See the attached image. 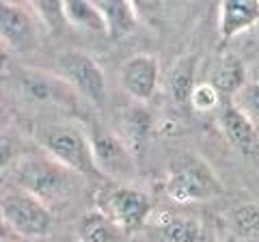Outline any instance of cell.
<instances>
[{"instance_id":"21","label":"cell","mask_w":259,"mask_h":242,"mask_svg":"<svg viewBox=\"0 0 259 242\" xmlns=\"http://www.w3.org/2000/svg\"><path fill=\"white\" fill-rule=\"evenodd\" d=\"M225 102L227 100L223 98V93L218 91L209 80H205V83H199L194 87L192 98H190V106L197 112H218Z\"/></svg>"},{"instance_id":"19","label":"cell","mask_w":259,"mask_h":242,"mask_svg":"<svg viewBox=\"0 0 259 242\" xmlns=\"http://www.w3.org/2000/svg\"><path fill=\"white\" fill-rule=\"evenodd\" d=\"M63 11H65V20H67L69 26H76L80 30L97 33V35L106 33V22H104V15L100 13L95 3L67 0V3H63Z\"/></svg>"},{"instance_id":"16","label":"cell","mask_w":259,"mask_h":242,"mask_svg":"<svg viewBox=\"0 0 259 242\" xmlns=\"http://www.w3.org/2000/svg\"><path fill=\"white\" fill-rule=\"evenodd\" d=\"M78 242H123L125 231L102 210H87L76 223Z\"/></svg>"},{"instance_id":"17","label":"cell","mask_w":259,"mask_h":242,"mask_svg":"<svg viewBox=\"0 0 259 242\" xmlns=\"http://www.w3.org/2000/svg\"><path fill=\"white\" fill-rule=\"evenodd\" d=\"M209 83L223 93L225 100H233L242 91V87L248 83L244 61H242L236 52H225L221 59H218Z\"/></svg>"},{"instance_id":"12","label":"cell","mask_w":259,"mask_h":242,"mask_svg":"<svg viewBox=\"0 0 259 242\" xmlns=\"http://www.w3.org/2000/svg\"><path fill=\"white\" fill-rule=\"evenodd\" d=\"M147 225L153 242H207L203 223L188 214L153 212Z\"/></svg>"},{"instance_id":"20","label":"cell","mask_w":259,"mask_h":242,"mask_svg":"<svg viewBox=\"0 0 259 242\" xmlns=\"http://www.w3.org/2000/svg\"><path fill=\"white\" fill-rule=\"evenodd\" d=\"M227 227L238 240H259V204L244 201L227 212Z\"/></svg>"},{"instance_id":"3","label":"cell","mask_w":259,"mask_h":242,"mask_svg":"<svg viewBox=\"0 0 259 242\" xmlns=\"http://www.w3.org/2000/svg\"><path fill=\"white\" fill-rule=\"evenodd\" d=\"M35 141L44 149V154L54 158L63 167H67L69 171L78 173L80 177H87V180L100 177V180H104L95 167L91 143H89L84 128L67 124V121L44 124L35 130Z\"/></svg>"},{"instance_id":"4","label":"cell","mask_w":259,"mask_h":242,"mask_svg":"<svg viewBox=\"0 0 259 242\" xmlns=\"http://www.w3.org/2000/svg\"><path fill=\"white\" fill-rule=\"evenodd\" d=\"M9 83L13 91L20 95L24 102L35 104V106H50V108H78L80 95L67 85V80L59 74L35 67H9Z\"/></svg>"},{"instance_id":"15","label":"cell","mask_w":259,"mask_h":242,"mask_svg":"<svg viewBox=\"0 0 259 242\" xmlns=\"http://www.w3.org/2000/svg\"><path fill=\"white\" fill-rule=\"evenodd\" d=\"M197 67H199V56L194 52H188L180 56L171 67H168L164 76V89L166 98L171 100L175 106H186L190 104L192 91L197 87Z\"/></svg>"},{"instance_id":"22","label":"cell","mask_w":259,"mask_h":242,"mask_svg":"<svg viewBox=\"0 0 259 242\" xmlns=\"http://www.w3.org/2000/svg\"><path fill=\"white\" fill-rule=\"evenodd\" d=\"M30 9L35 11L37 20L41 22L48 30H52V33H59V30H63L65 24H67L65 11H63V3H32Z\"/></svg>"},{"instance_id":"11","label":"cell","mask_w":259,"mask_h":242,"mask_svg":"<svg viewBox=\"0 0 259 242\" xmlns=\"http://www.w3.org/2000/svg\"><path fill=\"white\" fill-rule=\"evenodd\" d=\"M162 78L160 61L153 54H134L119 67V85L136 104H147L158 93Z\"/></svg>"},{"instance_id":"5","label":"cell","mask_w":259,"mask_h":242,"mask_svg":"<svg viewBox=\"0 0 259 242\" xmlns=\"http://www.w3.org/2000/svg\"><path fill=\"white\" fill-rule=\"evenodd\" d=\"M84 130L100 175L106 182L132 184L136 177V156L127 147V143L117 132L108 130L106 126L93 119L84 121Z\"/></svg>"},{"instance_id":"13","label":"cell","mask_w":259,"mask_h":242,"mask_svg":"<svg viewBox=\"0 0 259 242\" xmlns=\"http://www.w3.org/2000/svg\"><path fill=\"white\" fill-rule=\"evenodd\" d=\"M259 24V0H225L218 5V35L221 44Z\"/></svg>"},{"instance_id":"18","label":"cell","mask_w":259,"mask_h":242,"mask_svg":"<svg viewBox=\"0 0 259 242\" xmlns=\"http://www.w3.org/2000/svg\"><path fill=\"white\" fill-rule=\"evenodd\" d=\"M100 13L104 15L106 22V35L110 39H123L130 33H134V28L139 26V13L132 3H121V0H100L95 3Z\"/></svg>"},{"instance_id":"7","label":"cell","mask_w":259,"mask_h":242,"mask_svg":"<svg viewBox=\"0 0 259 242\" xmlns=\"http://www.w3.org/2000/svg\"><path fill=\"white\" fill-rule=\"evenodd\" d=\"M95 208L110 216L125 233L139 231L149 223L153 210L151 199L145 190L136 188L134 184L106 182L97 190Z\"/></svg>"},{"instance_id":"8","label":"cell","mask_w":259,"mask_h":242,"mask_svg":"<svg viewBox=\"0 0 259 242\" xmlns=\"http://www.w3.org/2000/svg\"><path fill=\"white\" fill-rule=\"evenodd\" d=\"M59 76L67 80L80 98L95 106H104L108 98V83L102 65L84 50H65L56 59Z\"/></svg>"},{"instance_id":"9","label":"cell","mask_w":259,"mask_h":242,"mask_svg":"<svg viewBox=\"0 0 259 242\" xmlns=\"http://www.w3.org/2000/svg\"><path fill=\"white\" fill-rule=\"evenodd\" d=\"M39 22L30 7L18 3L0 5V37L5 50L13 54H28L39 44Z\"/></svg>"},{"instance_id":"14","label":"cell","mask_w":259,"mask_h":242,"mask_svg":"<svg viewBox=\"0 0 259 242\" xmlns=\"http://www.w3.org/2000/svg\"><path fill=\"white\" fill-rule=\"evenodd\" d=\"M117 124H119V136L127 143V147L134 151V156L139 158L145 147L149 143V136L153 130V117L149 108L145 104H127L119 110L117 115Z\"/></svg>"},{"instance_id":"1","label":"cell","mask_w":259,"mask_h":242,"mask_svg":"<svg viewBox=\"0 0 259 242\" xmlns=\"http://www.w3.org/2000/svg\"><path fill=\"white\" fill-rule=\"evenodd\" d=\"M9 184L26 190L50 208L65 204L76 195L80 175L48 154H24L15 158L9 167Z\"/></svg>"},{"instance_id":"2","label":"cell","mask_w":259,"mask_h":242,"mask_svg":"<svg viewBox=\"0 0 259 242\" xmlns=\"http://www.w3.org/2000/svg\"><path fill=\"white\" fill-rule=\"evenodd\" d=\"M162 186L168 199L182 206L203 204L225 195L218 173L197 151H180L168 160Z\"/></svg>"},{"instance_id":"10","label":"cell","mask_w":259,"mask_h":242,"mask_svg":"<svg viewBox=\"0 0 259 242\" xmlns=\"http://www.w3.org/2000/svg\"><path fill=\"white\" fill-rule=\"evenodd\" d=\"M218 130L225 136L233 151H238L242 158L259 165V130L255 121L233 100H227L221 110L216 112Z\"/></svg>"},{"instance_id":"23","label":"cell","mask_w":259,"mask_h":242,"mask_svg":"<svg viewBox=\"0 0 259 242\" xmlns=\"http://www.w3.org/2000/svg\"><path fill=\"white\" fill-rule=\"evenodd\" d=\"M233 102L246 112L250 119H259V80H248L242 91L233 98Z\"/></svg>"},{"instance_id":"6","label":"cell","mask_w":259,"mask_h":242,"mask_svg":"<svg viewBox=\"0 0 259 242\" xmlns=\"http://www.w3.org/2000/svg\"><path fill=\"white\" fill-rule=\"evenodd\" d=\"M0 214H3V223L7 227L24 240L46 238L54 225L50 208L37 197L28 195L26 190L13 186V184L3 188Z\"/></svg>"}]
</instances>
